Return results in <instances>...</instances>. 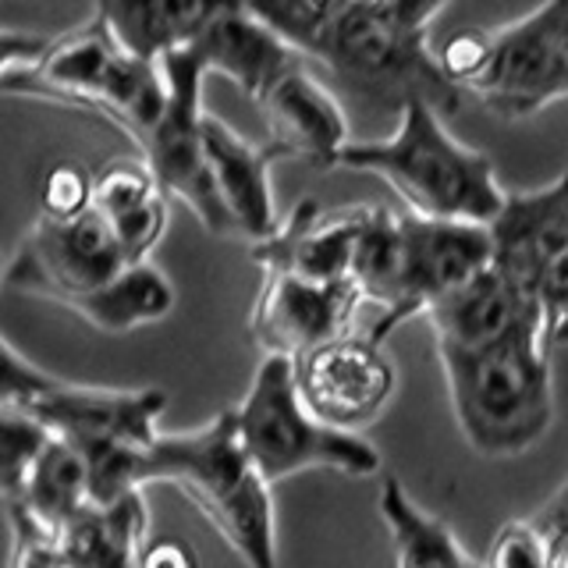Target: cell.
<instances>
[{"label":"cell","instance_id":"cell-1","mask_svg":"<svg viewBox=\"0 0 568 568\" xmlns=\"http://www.w3.org/2000/svg\"><path fill=\"white\" fill-rule=\"evenodd\" d=\"M437 355L455 423L476 455L515 458L550 430L555 381L544 316L526 320L494 345H437Z\"/></svg>","mask_w":568,"mask_h":568},{"label":"cell","instance_id":"cell-2","mask_svg":"<svg viewBox=\"0 0 568 568\" xmlns=\"http://www.w3.org/2000/svg\"><path fill=\"white\" fill-rule=\"evenodd\" d=\"M156 479L182 487L245 568H281L274 484L248 458L235 408H224L195 430L156 434L142 455V484Z\"/></svg>","mask_w":568,"mask_h":568},{"label":"cell","instance_id":"cell-3","mask_svg":"<svg viewBox=\"0 0 568 568\" xmlns=\"http://www.w3.org/2000/svg\"><path fill=\"white\" fill-rule=\"evenodd\" d=\"M337 168L384 178L402 195L405 210L423 217L494 224L508 200V192L497 185L490 156L458 142L426 97H408L402 103L395 135L348 142Z\"/></svg>","mask_w":568,"mask_h":568},{"label":"cell","instance_id":"cell-4","mask_svg":"<svg viewBox=\"0 0 568 568\" xmlns=\"http://www.w3.org/2000/svg\"><path fill=\"white\" fill-rule=\"evenodd\" d=\"M235 413L245 452L271 484L310 469L345 476L381 473V452L366 437L324 423L306 405L295 381V359L288 355H263Z\"/></svg>","mask_w":568,"mask_h":568},{"label":"cell","instance_id":"cell-5","mask_svg":"<svg viewBox=\"0 0 568 568\" xmlns=\"http://www.w3.org/2000/svg\"><path fill=\"white\" fill-rule=\"evenodd\" d=\"M313 61L373 103L398 106L426 97L440 114H455L462 85L448 79L423 32L402 29L384 0H337Z\"/></svg>","mask_w":568,"mask_h":568},{"label":"cell","instance_id":"cell-6","mask_svg":"<svg viewBox=\"0 0 568 568\" xmlns=\"http://www.w3.org/2000/svg\"><path fill=\"white\" fill-rule=\"evenodd\" d=\"M0 405L22 408L50 434L75 444L82 455L100 448H150L160 434L168 395L160 387H97L71 384L32 366L4 342V387Z\"/></svg>","mask_w":568,"mask_h":568},{"label":"cell","instance_id":"cell-7","mask_svg":"<svg viewBox=\"0 0 568 568\" xmlns=\"http://www.w3.org/2000/svg\"><path fill=\"white\" fill-rule=\"evenodd\" d=\"M160 64H164L168 75V106L160 114L156 129L139 142L142 160L153 168L164 192L182 200L206 231H213V235H239L206 160V142H203L206 64L192 47L164 53Z\"/></svg>","mask_w":568,"mask_h":568},{"label":"cell","instance_id":"cell-8","mask_svg":"<svg viewBox=\"0 0 568 568\" xmlns=\"http://www.w3.org/2000/svg\"><path fill=\"white\" fill-rule=\"evenodd\" d=\"M124 266L132 263L124 256L111 221L97 206L61 221L40 213V221L32 224L26 242L11 256L4 284L11 292L64 306L68 298L114 281Z\"/></svg>","mask_w":568,"mask_h":568},{"label":"cell","instance_id":"cell-9","mask_svg":"<svg viewBox=\"0 0 568 568\" xmlns=\"http://www.w3.org/2000/svg\"><path fill=\"white\" fill-rule=\"evenodd\" d=\"M561 22L565 0H544L519 22L490 29V53L466 89L505 121H526L544 106L565 100Z\"/></svg>","mask_w":568,"mask_h":568},{"label":"cell","instance_id":"cell-10","mask_svg":"<svg viewBox=\"0 0 568 568\" xmlns=\"http://www.w3.org/2000/svg\"><path fill=\"white\" fill-rule=\"evenodd\" d=\"M402 298L390 316L373 324L369 337L384 342L405 320L426 316V310L452 295L458 284L494 263V231L479 221H448L423 217V213L402 210Z\"/></svg>","mask_w":568,"mask_h":568},{"label":"cell","instance_id":"cell-11","mask_svg":"<svg viewBox=\"0 0 568 568\" xmlns=\"http://www.w3.org/2000/svg\"><path fill=\"white\" fill-rule=\"evenodd\" d=\"M363 302L355 281H313L292 271H263L260 295L248 313V334L263 355L298 359L348 334Z\"/></svg>","mask_w":568,"mask_h":568},{"label":"cell","instance_id":"cell-12","mask_svg":"<svg viewBox=\"0 0 568 568\" xmlns=\"http://www.w3.org/2000/svg\"><path fill=\"white\" fill-rule=\"evenodd\" d=\"M132 50H124L100 18L50 40L43 58L18 75L0 79L8 97H32L61 106H79L111 121L114 89Z\"/></svg>","mask_w":568,"mask_h":568},{"label":"cell","instance_id":"cell-13","mask_svg":"<svg viewBox=\"0 0 568 568\" xmlns=\"http://www.w3.org/2000/svg\"><path fill=\"white\" fill-rule=\"evenodd\" d=\"M295 381L313 413L342 430L359 434L395 395V366L381 342L342 334L295 359Z\"/></svg>","mask_w":568,"mask_h":568},{"label":"cell","instance_id":"cell-14","mask_svg":"<svg viewBox=\"0 0 568 568\" xmlns=\"http://www.w3.org/2000/svg\"><path fill=\"white\" fill-rule=\"evenodd\" d=\"M256 106L266 124V146L277 160H306L316 171H331L352 142L342 103L310 75L302 61L284 71Z\"/></svg>","mask_w":568,"mask_h":568},{"label":"cell","instance_id":"cell-15","mask_svg":"<svg viewBox=\"0 0 568 568\" xmlns=\"http://www.w3.org/2000/svg\"><path fill=\"white\" fill-rule=\"evenodd\" d=\"M363 206L324 213L316 200H298L271 235L253 242L248 260L260 271H292L313 281H352V256Z\"/></svg>","mask_w":568,"mask_h":568},{"label":"cell","instance_id":"cell-16","mask_svg":"<svg viewBox=\"0 0 568 568\" xmlns=\"http://www.w3.org/2000/svg\"><path fill=\"white\" fill-rule=\"evenodd\" d=\"M532 316H544L537 292L508 274L501 263H490L466 284H458L452 295L434 302L426 310V324L434 327L437 345L484 348L501 342Z\"/></svg>","mask_w":568,"mask_h":568},{"label":"cell","instance_id":"cell-17","mask_svg":"<svg viewBox=\"0 0 568 568\" xmlns=\"http://www.w3.org/2000/svg\"><path fill=\"white\" fill-rule=\"evenodd\" d=\"M192 50L203 58L206 71L231 79L253 103L295 61H302V53L288 40H281L271 26H263L242 0H224L195 36Z\"/></svg>","mask_w":568,"mask_h":568},{"label":"cell","instance_id":"cell-18","mask_svg":"<svg viewBox=\"0 0 568 568\" xmlns=\"http://www.w3.org/2000/svg\"><path fill=\"white\" fill-rule=\"evenodd\" d=\"M494 263L537 292L544 271L568 253V171L532 192H508L490 224Z\"/></svg>","mask_w":568,"mask_h":568},{"label":"cell","instance_id":"cell-19","mask_svg":"<svg viewBox=\"0 0 568 568\" xmlns=\"http://www.w3.org/2000/svg\"><path fill=\"white\" fill-rule=\"evenodd\" d=\"M203 142H206L210 174L217 182V192L231 213V221L239 227V235H245L248 242L266 239L281 224L274 189H271V168L277 160L274 150L253 146V142L239 135L217 114L203 118Z\"/></svg>","mask_w":568,"mask_h":568},{"label":"cell","instance_id":"cell-20","mask_svg":"<svg viewBox=\"0 0 568 568\" xmlns=\"http://www.w3.org/2000/svg\"><path fill=\"white\" fill-rule=\"evenodd\" d=\"M4 505L8 515H26L43 532L58 537L85 505H93L82 452L58 434H50V440L22 469V476L4 484Z\"/></svg>","mask_w":568,"mask_h":568},{"label":"cell","instance_id":"cell-21","mask_svg":"<svg viewBox=\"0 0 568 568\" xmlns=\"http://www.w3.org/2000/svg\"><path fill=\"white\" fill-rule=\"evenodd\" d=\"M146 540V501L142 490L118 497L111 505H85L58 537V568H135Z\"/></svg>","mask_w":568,"mask_h":568},{"label":"cell","instance_id":"cell-22","mask_svg":"<svg viewBox=\"0 0 568 568\" xmlns=\"http://www.w3.org/2000/svg\"><path fill=\"white\" fill-rule=\"evenodd\" d=\"M224 0H97V18L135 58L160 61L192 47Z\"/></svg>","mask_w":568,"mask_h":568},{"label":"cell","instance_id":"cell-23","mask_svg":"<svg viewBox=\"0 0 568 568\" xmlns=\"http://www.w3.org/2000/svg\"><path fill=\"white\" fill-rule=\"evenodd\" d=\"M64 310L82 316L103 334H129L135 327L160 324L174 310V284L156 271L150 260L124 266V271L100 284V288L75 295L64 302Z\"/></svg>","mask_w":568,"mask_h":568},{"label":"cell","instance_id":"cell-24","mask_svg":"<svg viewBox=\"0 0 568 568\" xmlns=\"http://www.w3.org/2000/svg\"><path fill=\"white\" fill-rule=\"evenodd\" d=\"M381 519L387 526L390 550H395V568H476L455 532L444 526L437 515L423 511L413 494H408L395 476L381 484L377 497Z\"/></svg>","mask_w":568,"mask_h":568},{"label":"cell","instance_id":"cell-25","mask_svg":"<svg viewBox=\"0 0 568 568\" xmlns=\"http://www.w3.org/2000/svg\"><path fill=\"white\" fill-rule=\"evenodd\" d=\"M352 281L359 284L366 302L390 316L402 298V224L398 213L366 203L363 206V227L352 256Z\"/></svg>","mask_w":568,"mask_h":568},{"label":"cell","instance_id":"cell-26","mask_svg":"<svg viewBox=\"0 0 568 568\" xmlns=\"http://www.w3.org/2000/svg\"><path fill=\"white\" fill-rule=\"evenodd\" d=\"M156 195H168V192L156 182V174L146 160H129V156L106 160L93 174V206L111 224L153 203Z\"/></svg>","mask_w":568,"mask_h":568},{"label":"cell","instance_id":"cell-27","mask_svg":"<svg viewBox=\"0 0 568 568\" xmlns=\"http://www.w3.org/2000/svg\"><path fill=\"white\" fill-rule=\"evenodd\" d=\"M263 26H271L281 40H288L302 58H313L324 40L337 0H242Z\"/></svg>","mask_w":568,"mask_h":568},{"label":"cell","instance_id":"cell-28","mask_svg":"<svg viewBox=\"0 0 568 568\" xmlns=\"http://www.w3.org/2000/svg\"><path fill=\"white\" fill-rule=\"evenodd\" d=\"M89 206H93V174L75 164H53L40 185L43 217H79Z\"/></svg>","mask_w":568,"mask_h":568},{"label":"cell","instance_id":"cell-29","mask_svg":"<svg viewBox=\"0 0 568 568\" xmlns=\"http://www.w3.org/2000/svg\"><path fill=\"white\" fill-rule=\"evenodd\" d=\"M484 568H550L544 532L532 526V519L501 526L484 558Z\"/></svg>","mask_w":568,"mask_h":568},{"label":"cell","instance_id":"cell-30","mask_svg":"<svg viewBox=\"0 0 568 568\" xmlns=\"http://www.w3.org/2000/svg\"><path fill=\"white\" fill-rule=\"evenodd\" d=\"M135 568H200V561H195V550L185 540L156 537L142 544Z\"/></svg>","mask_w":568,"mask_h":568},{"label":"cell","instance_id":"cell-31","mask_svg":"<svg viewBox=\"0 0 568 568\" xmlns=\"http://www.w3.org/2000/svg\"><path fill=\"white\" fill-rule=\"evenodd\" d=\"M390 18L408 32H430V22L448 8V0H384Z\"/></svg>","mask_w":568,"mask_h":568},{"label":"cell","instance_id":"cell-32","mask_svg":"<svg viewBox=\"0 0 568 568\" xmlns=\"http://www.w3.org/2000/svg\"><path fill=\"white\" fill-rule=\"evenodd\" d=\"M561 64H565V82H568V0H565V22H561Z\"/></svg>","mask_w":568,"mask_h":568},{"label":"cell","instance_id":"cell-33","mask_svg":"<svg viewBox=\"0 0 568 568\" xmlns=\"http://www.w3.org/2000/svg\"><path fill=\"white\" fill-rule=\"evenodd\" d=\"M550 345H555V348H558V345H568V316L561 320V327L555 331V342H550Z\"/></svg>","mask_w":568,"mask_h":568},{"label":"cell","instance_id":"cell-34","mask_svg":"<svg viewBox=\"0 0 568 568\" xmlns=\"http://www.w3.org/2000/svg\"><path fill=\"white\" fill-rule=\"evenodd\" d=\"M550 505H561V508H568V479H565V487H561L555 497H550Z\"/></svg>","mask_w":568,"mask_h":568}]
</instances>
